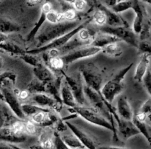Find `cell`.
I'll use <instances>...</instances> for the list:
<instances>
[{
    "label": "cell",
    "mask_w": 151,
    "mask_h": 149,
    "mask_svg": "<svg viewBox=\"0 0 151 149\" xmlns=\"http://www.w3.org/2000/svg\"><path fill=\"white\" fill-rule=\"evenodd\" d=\"M20 148L18 146L13 145V143L8 142L1 141L0 142V149H19Z\"/></svg>",
    "instance_id": "43"
},
{
    "label": "cell",
    "mask_w": 151,
    "mask_h": 149,
    "mask_svg": "<svg viewBox=\"0 0 151 149\" xmlns=\"http://www.w3.org/2000/svg\"><path fill=\"white\" fill-rule=\"evenodd\" d=\"M35 124L32 121H27L25 122V133L28 134H35L36 132V127Z\"/></svg>",
    "instance_id": "42"
},
{
    "label": "cell",
    "mask_w": 151,
    "mask_h": 149,
    "mask_svg": "<svg viewBox=\"0 0 151 149\" xmlns=\"http://www.w3.org/2000/svg\"><path fill=\"white\" fill-rule=\"evenodd\" d=\"M132 121L134 122V123L135 124L136 126L137 127V128L139 130L140 133L145 137L146 140H147L149 143H151V136L150 133H149L148 130H147L145 122V121H141L139 120V119H137L135 117V115H134V117H133Z\"/></svg>",
    "instance_id": "29"
},
{
    "label": "cell",
    "mask_w": 151,
    "mask_h": 149,
    "mask_svg": "<svg viewBox=\"0 0 151 149\" xmlns=\"http://www.w3.org/2000/svg\"><path fill=\"white\" fill-rule=\"evenodd\" d=\"M83 89L87 102L91 105L92 108L100 112L105 117L107 118L113 125H114V118L108 107L109 103H108L105 100L102 94L96 91L86 84L84 85Z\"/></svg>",
    "instance_id": "4"
},
{
    "label": "cell",
    "mask_w": 151,
    "mask_h": 149,
    "mask_svg": "<svg viewBox=\"0 0 151 149\" xmlns=\"http://www.w3.org/2000/svg\"><path fill=\"white\" fill-rule=\"evenodd\" d=\"M53 145L55 148L57 149H68V146L62 139V137L58 132H55L52 137Z\"/></svg>",
    "instance_id": "35"
},
{
    "label": "cell",
    "mask_w": 151,
    "mask_h": 149,
    "mask_svg": "<svg viewBox=\"0 0 151 149\" xmlns=\"http://www.w3.org/2000/svg\"><path fill=\"white\" fill-rule=\"evenodd\" d=\"M124 1V0H117V1Z\"/></svg>",
    "instance_id": "55"
},
{
    "label": "cell",
    "mask_w": 151,
    "mask_h": 149,
    "mask_svg": "<svg viewBox=\"0 0 151 149\" xmlns=\"http://www.w3.org/2000/svg\"><path fill=\"white\" fill-rule=\"evenodd\" d=\"M88 4V6H92V5H95V3H94V0H84Z\"/></svg>",
    "instance_id": "50"
},
{
    "label": "cell",
    "mask_w": 151,
    "mask_h": 149,
    "mask_svg": "<svg viewBox=\"0 0 151 149\" xmlns=\"http://www.w3.org/2000/svg\"><path fill=\"white\" fill-rule=\"evenodd\" d=\"M133 7V0H124V1H117L115 5L111 7L113 11L117 13H123L129 9H132Z\"/></svg>",
    "instance_id": "31"
},
{
    "label": "cell",
    "mask_w": 151,
    "mask_h": 149,
    "mask_svg": "<svg viewBox=\"0 0 151 149\" xmlns=\"http://www.w3.org/2000/svg\"><path fill=\"white\" fill-rule=\"evenodd\" d=\"M102 1V4H104L105 6L108 7H112L114 5L116 4L117 2V0H101Z\"/></svg>",
    "instance_id": "46"
},
{
    "label": "cell",
    "mask_w": 151,
    "mask_h": 149,
    "mask_svg": "<svg viewBox=\"0 0 151 149\" xmlns=\"http://www.w3.org/2000/svg\"><path fill=\"white\" fill-rule=\"evenodd\" d=\"M0 49H1L4 51L7 52V53L18 55H21L25 53L24 50L21 48L19 45L7 41L0 44Z\"/></svg>",
    "instance_id": "27"
},
{
    "label": "cell",
    "mask_w": 151,
    "mask_h": 149,
    "mask_svg": "<svg viewBox=\"0 0 151 149\" xmlns=\"http://www.w3.org/2000/svg\"><path fill=\"white\" fill-rule=\"evenodd\" d=\"M60 97H61L63 104L70 108L78 106V103L75 100L73 92L65 80L62 81L61 86H60Z\"/></svg>",
    "instance_id": "21"
},
{
    "label": "cell",
    "mask_w": 151,
    "mask_h": 149,
    "mask_svg": "<svg viewBox=\"0 0 151 149\" xmlns=\"http://www.w3.org/2000/svg\"><path fill=\"white\" fill-rule=\"evenodd\" d=\"M65 21L64 16H63V13H58V12L54 11L52 10L50 11L47 14V22L51 24H55L58 23V22H62V21Z\"/></svg>",
    "instance_id": "34"
},
{
    "label": "cell",
    "mask_w": 151,
    "mask_h": 149,
    "mask_svg": "<svg viewBox=\"0 0 151 149\" xmlns=\"http://www.w3.org/2000/svg\"><path fill=\"white\" fill-rule=\"evenodd\" d=\"M114 118L116 121L118 131L122 134V137L126 140L130 137L141 134L139 130L137 128V127L136 126L132 120L123 119V118L120 117L118 114L114 115Z\"/></svg>",
    "instance_id": "11"
},
{
    "label": "cell",
    "mask_w": 151,
    "mask_h": 149,
    "mask_svg": "<svg viewBox=\"0 0 151 149\" xmlns=\"http://www.w3.org/2000/svg\"><path fill=\"white\" fill-rule=\"evenodd\" d=\"M47 61L48 63L49 67L55 72H61L65 66V63L62 58L61 55L52 56V57L49 56V58L46 60V62Z\"/></svg>",
    "instance_id": "25"
},
{
    "label": "cell",
    "mask_w": 151,
    "mask_h": 149,
    "mask_svg": "<svg viewBox=\"0 0 151 149\" xmlns=\"http://www.w3.org/2000/svg\"><path fill=\"white\" fill-rule=\"evenodd\" d=\"M94 3H95L96 5H97V0H94Z\"/></svg>",
    "instance_id": "54"
},
{
    "label": "cell",
    "mask_w": 151,
    "mask_h": 149,
    "mask_svg": "<svg viewBox=\"0 0 151 149\" xmlns=\"http://www.w3.org/2000/svg\"><path fill=\"white\" fill-rule=\"evenodd\" d=\"M2 66H3V59H2V58L0 56V69H1Z\"/></svg>",
    "instance_id": "52"
},
{
    "label": "cell",
    "mask_w": 151,
    "mask_h": 149,
    "mask_svg": "<svg viewBox=\"0 0 151 149\" xmlns=\"http://www.w3.org/2000/svg\"><path fill=\"white\" fill-rule=\"evenodd\" d=\"M100 32H106L114 35L119 38L120 41H125L127 44L137 48L139 45V41L137 35L133 30H131L128 27L117 26L111 27L109 25H103L100 27Z\"/></svg>",
    "instance_id": "6"
},
{
    "label": "cell",
    "mask_w": 151,
    "mask_h": 149,
    "mask_svg": "<svg viewBox=\"0 0 151 149\" xmlns=\"http://www.w3.org/2000/svg\"><path fill=\"white\" fill-rule=\"evenodd\" d=\"M58 1H63V0H58Z\"/></svg>",
    "instance_id": "56"
},
{
    "label": "cell",
    "mask_w": 151,
    "mask_h": 149,
    "mask_svg": "<svg viewBox=\"0 0 151 149\" xmlns=\"http://www.w3.org/2000/svg\"><path fill=\"white\" fill-rule=\"evenodd\" d=\"M100 34H97L94 36L92 42L90 45L95 46V47H100V48H104L106 46L111 44L114 42H119L121 41L118 38H116L114 35H112L111 34L106 33V32H100Z\"/></svg>",
    "instance_id": "22"
},
{
    "label": "cell",
    "mask_w": 151,
    "mask_h": 149,
    "mask_svg": "<svg viewBox=\"0 0 151 149\" xmlns=\"http://www.w3.org/2000/svg\"><path fill=\"white\" fill-rule=\"evenodd\" d=\"M41 140V145L43 148H54L52 139L51 140L47 136L42 135Z\"/></svg>",
    "instance_id": "40"
},
{
    "label": "cell",
    "mask_w": 151,
    "mask_h": 149,
    "mask_svg": "<svg viewBox=\"0 0 151 149\" xmlns=\"http://www.w3.org/2000/svg\"><path fill=\"white\" fill-rule=\"evenodd\" d=\"M91 20H92L91 19H87V20L83 22L81 24L78 25V26L77 27H75V29H73L72 30H71L70 32L66 33L65 35H62V36L53 40L52 41L45 44V45L42 46V47H35V48L32 49V50H27V51H25V53H29V54L38 55L40 54V53H46L47 51H49V50H52V49L60 48L61 47L64 46L66 43L69 42V41H70L71 38H72V37L75 36L76 34H78V32H79L81 29H83V27H86L87 26V24H88Z\"/></svg>",
    "instance_id": "5"
},
{
    "label": "cell",
    "mask_w": 151,
    "mask_h": 149,
    "mask_svg": "<svg viewBox=\"0 0 151 149\" xmlns=\"http://www.w3.org/2000/svg\"><path fill=\"white\" fill-rule=\"evenodd\" d=\"M27 89L30 92V94L46 93V83L35 77V78L32 79L31 82L28 84Z\"/></svg>",
    "instance_id": "26"
},
{
    "label": "cell",
    "mask_w": 151,
    "mask_h": 149,
    "mask_svg": "<svg viewBox=\"0 0 151 149\" xmlns=\"http://www.w3.org/2000/svg\"><path fill=\"white\" fill-rule=\"evenodd\" d=\"M32 103L44 108H50L59 112L63 103H59L54 97L45 93H35L31 97Z\"/></svg>",
    "instance_id": "12"
},
{
    "label": "cell",
    "mask_w": 151,
    "mask_h": 149,
    "mask_svg": "<svg viewBox=\"0 0 151 149\" xmlns=\"http://www.w3.org/2000/svg\"><path fill=\"white\" fill-rule=\"evenodd\" d=\"M93 22L98 25L99 27L103 26V25L106 24V16L104 12L100 9L97 8L96 11L94 13L93 17L91 19Z\"/></svg>",
    "instance_id": "32"
},
{
    "label": "cell",
    "mask_w": 151,
    "mask_h": 149,
    "mask_svg": "<svg viewBox=\"0 0 151 149\" xmlns=\"http://www.w3.org/2000/svg\"><path fill=\"white\" fill-rule=\"evenodd\" d=\"M0 89L2 91L3 94H4V101L8 105L12 112L20 119H23V120L25 119L27 116L22 111V104L19 102V97L15 93L14 90L10 89L7 85L1 86Z\"/></svg>",
    "instance_id": "10"
},
{
    "label": "cell",
    "mask_w": 151,
    "mask_h": 149,
    "mask_svg": "<svg viewBox=\"0 0 151 149\" xmlns=\"http://www.w3.org/2000/svg\"><path fill=\"white\" fill-rule=\"evenodd\" d=\"M7 38H8V37H7V34L0 32V44L7 41Z\"/></svg>",
    "instance_id": "49"
},
{
    "label": "cell",
    "mask_w": 151,
    "mask_h": 149,
    "mask_svg": "<svg viewBox=\"0 0 151 149\" xmlns=\"http://www.w3.org/2000/svg\"><path fill=\"white\" fill-rule=\"evenodd\" d=\"M150 64H151V55H150Z\"/></svg>",
    "instance_id": "57"
},
{
    "label": "cell",
    "mask_w": 151,
    "mask_h": 149,
    "mask_svg": "<svg viewBox=\"0 0 151 149\" xmlns=\"http://www.w3.org/2000/svg\"><path fill=\"white\" fill-rule=\"evenodd\" d=\"M102 51H103V48L92 45H87L81 48L79 47L66 54L62 55L61 57L64 61L65 65H67L81 59L92 57Z\"/></svg>",
    "instance_id": "8"
},
{
    "label": "cell",
    "mask_w": 151,
    "mask_h": 149,
    "mask_svg": "<svg viewBox=\"0 0 151 149\" xmlns=\"http://www.w3.org/2000/svg\"><path fill=\"white\" fill-rule=\"evenodd\" d=\"M142 1H145V2H147V3H148V4H151V0H142Z\"/></svg>",
    "instance_id": "53"
},
{
    "label": "cell",
    "mask_w": 151,
    "mask_h": 149,
    "mask_svg": "<svg viewBox=\"0 0 151 149\" xmlns=\"http://www.w3.org/2000/svg\"><path fill=\"white\" fill-rule=\"evenodd\" d=\"M142 82L144 83L146 91L151 96V70L150 69L147 70V73L145 75Z\"/></svg>",
    "instance_id": "38"
},
{
    "label": "cell",
    "mask_w": 151,
    "mask_h": 149,
    "mask_svg": "<svg viewBox=\"0 0 151 149\" xmlns=\"http://www.w3.org/2000/svg\"><path fill=\"white\" fill-rule=\"evenodd\" d=\"M10 128L17 134H24L25 123L23 121H15L10 125Z\"/></svg>",
    "instance_id": "37"
},
{
    "label": "cell",
    "mask_w": 151,
    "mask_h": 149,
    "mask_svg": "<svg viewBox=\"0 0 151 149\" xmlns=\"http://www.w3.org/2000/svg\"><path fill=\"white\" fill-rule=\"evenodd\" d=\"M20 26L13 21L6 18L0 17V32L5 34L19 32Z\"/></svg>",
    "instance_id": "23"
},
{
    "label": "cell",
    "mask_w": 151,
    "mask_h": 149,
    "mask_svg": "<svg viewBox=\"0 0 151 149\" xmlns=\"http://www.w3.org/2000/svg\"><path fill=\"white\" fill-rule=\"evenodd\" d=\"M33 73L35 78L46 84L56 79L55 78L52 70L49 66L42 63L33 68Z\"/></svg>",
    "instance_id": "20"
},
{
    "label": "cell",
    "mask_w": 151,
    "mask_h": 149,
    "mask_svg": "<svg viewBox=\"0 0 151 149\" xmlns=\"http://www.w3.org/2000/svg\"><path fill=\"white\" fill-rule=\"evenodd\" d=\"M0 109H1V106H0Z\"/></svg>",
    "instance_id": "58"
},
{
    "label": "cell",
    "mask_w": 151,
    "mask_h": 149,
    "mask_svg": "<svg viewBox=\"0 0 151 149\" xmlns=\"http://www.w3.org/2000/svg\"><path fill=\"white\" fill-rule=\"evenodd\" d=\"M97 8L100 9L105 13L106 16V25L111 27L125 26L129 27V24L123 18L119 15V13L113 11L110 7H108L103 4H97Z\"/></svg>",
    "instance_id": "13"
},
{
    "label": "cell",
    "mask_w": 151,
    "mask_h": 149,
    "mask_svg": "<svg viewBox=\"0 0 151 149\" xmlns=\"http://www.w3.org/2000/svg\"><path fill=\"white\" fill-rule=\"evenodd\" d=\"M67 125L68 128L78 137L80 140V141L84 145V146L86 147V148L88 149H94L96 148L95 144H94V141L92 140V139L88 135V134H86L85 132L82 131V130L80 129L78 127H77L76 125L72 124V122H70L69 121H66L65 122Z\"/></svg>",
    "instance_id": "17"
},
{
    "label": "cell",
    "mask_w": 151,
    "mask_h": 149,
    "mask_svg": "<svg viewBox=\"0 0 151 149\" xmlns=\"http://www.w3.org/2000/svg\"><path fill=\"white\" fill-rule=\"evenodd\" d=\"M150 64V55L142 54L140 60L134 72V79L137 82H142L143 81L145 75L149 69V65Z\"/></svg>",
    "instance_id": "18"
},
{
    "label": "cell",
    "mask_w": 151,
    "mask_h": 149,
    "mask_svg": "<svg viewBox=\"0 0 151 149\" xmlns=\"http://www.w3.org/2000/svg\"><path fill=\"white\" fill-rule=\"evenodd\" d=\"M134 63H131L126 67L121 69L112 79L108 81L103 86L101 89V94L105 100L109 103H113L114 100L124 90V83L126 74L131 70Z\"/></svg>",
    "instance_id": "3"
},
{
    "label": "cell",
    "mask_w": 151,
    "mask_h": 149,
    "mask_svg": "<svg viewBox=\"0 0 151 149\" xmlns=\"http://www.w3.org/2000/svg\"><path fill=\"white\" fill-rule=\"evenodd\" d=\"M5 116L3 114V112H1V109H0V130L4 127V123H5Z\"/></svg>",
    "instance_id": "47"
},
{
    "label": "cell",
    "mask_w": 151,
    "mask_h": 149,
    "mask_svg": "<svg viewBox=\"0 0 151 149\" xmlns=\"http://www.w3.org/2000/svg\"><path fill=\"white\" fill-rule=\"evenodd\" d=\"M44 0H27L29 5H36V4H40Z\"/></svg>",
    "instance_id": "48"
},
{
    "label": "cell",
    "mask_w": 151,
    "mask_h": 149,
    "mask_svg": "<svg viewBox=\"0 0 151 149\" xmlns=\"http://www.w3.org/2000/svg\"><path fill=\"white\" fill-rule=\"evenodd\" d=\"M61 73L63 74L65 81H66L72 91L73 92L78 105L85 106L87 103V100L86 98L85 94H84V85L83 84V77L81 75V73L78 74L76 76L68 75L63 70L61 71Z\"/></svg>",
    "instance_id": "9"
},
{
    "label": "cell",
    "mask_w": 151,
    "mask_h": 149,
    "mask_svg": "<svg viewBox=\"0 0 151 149\" xmlns=\"http://www.w3.org/2000/svg\"><path fill=\"white\" fill-rule=\"evenodd\" d=\"M22 111L24 113L26 116H32L36 112H39V111H49L48 109L47 108L41 107V106L35 105L34 103H30V104H27V103H24V104H22Z\"/></svg>",
    "instance_id": "30"
},
{
    "label": "cell",
    "mask_w": 151,
    "mask_h": 149,
    "mask_svg": "<svg viewBox=\"0 0 151 149\" xmlns=\"http://www.w3.org/2000/svg\"><path fill=\"white\" fill-rule=\"evenodd\" d=\"M27 140L24 134H17L10 127L2 128L0 130V141H5L8 143L17 144L24 143Z\"/></svg>",
    "instance_id": "16"
},
{
    "label": "cell",
    "mask_w": 151,
    "mask_h": 149,
    "mask_svg": "<svg viewBox=\"0 0 151 149\" xmlns=\"http://www.w3.org/2000/svg\"><path fill=\"white\" fill-rule=\"evenodd\" d=\"M1 100H4V94H3L2 91H1V89H0V101H1Z\"/></svg>",
    "instance_id": "51"
},
{
    "label": "cell",
    "mask_w": 151,
    "mask_h": 149,
    "mask_svg": "<svg viewBox=\"0 0 151 149\" xmlns=\"http://www.w3.org/2000/svg\"><path fill=\"white\" fill-rule=\"evenodd\" d=\"M132 9L136 13V17L133 24V30L138 35L141 32L145 18L147 13L144 5H142L139 0H133Z\"/></svg>",
    "instance_id": "14"
},
{
    "label": "cell",
    "mask_w": 151,
    "mask_h": 149,
    "mask_svg": "<svg viewBox=\"0 0 151 149\" xmlns=\"http://www.w3.org/2000/svg\"><path fill=\"white\" fill-rule=\"evenodd\" d=\"M81 73L85 83L97 92L101 94L103 87V77L100 71L93 64H88L81 67Z\"/></svg>",
    "instance_id": "7"
},
{
    "label": "cell",
    "mask_w": 151,
    "mask_h": 149,
    "mask_svg": "<svg viewBox=\"0 0 151 149\" xmlns=\"http://www.w3.org/2000/svg\"><path fill=\"white\" fill-rule=\"evenodd\" d=\"M52 9V6L51 3L49 2V1H45V2L42 4V6H41V15H40L39 19H38L37 23L35 24V26L33 27V28L31 30V31L29 32L27 36V41H32V40L35 38V36L37 35V33L39 32L40 29H41V27L43 26L44 22L47 21V14H48L49 12L51 11Z\"/></svg>",
    "instance_id": "15"
},
{
    "label": "cell",
    "mask_w": 151,
    "mask_h": 149,
    "mask_svg": "<svg viewBox=\"0 0 151 149\" xmlns=\"http://www.w3.org/2000/svg\"><path fill=\"white\" fill-rule=\"evenodd\" d=\"M77 10L75 8H68L63 12L64 19L66 21L76 20Z\"/></svg>",
    "instance_id": "39"
},
{
    "label": "cell",
    "mask_w": 151,
    "mask_h": 149,
    "mask_svg": "<svg viewBox=\"0 0 151 149\" xmlns=\"http://www.w3.org/2000/svg\"><path fill=\"white\" fill-rule=\"evenodd\" d=\"M102 52H103L105 54L108 55L118 57L122 55V50L120 46L118 44V42H114L106 46L104 48H103Z\"/></svg>",
    "instance_id": "28"
},
{
    "label": "cell",
    "mask_w": 151,
    "mask_h": 149,
    "mask_svg": "<svg viewBox=\"0 0 151 149\" xmlns=\"http://www.w3.org/2000/svg\"><path fill=\"white\" fill-rule=\"evenodd\" d=\"M72 5L77 11H83L86 8L88 4L84 0H75Z\"/></svg>",
    "instance_id": "41"
},
{
    "label": "cell",
    "mask_w": 151,
    "mask_h": 149,
    "mask_svg": "<svg viewBox=\"0 0 151 149\" xmlns=\"http://www.w3.org/2000/svg\"><path fill=\"white\" fill-rule=\"evenodd\" d=\"M69 112L73 114H76L79 115L82 118H83L87 122L91 124L97 125V126L103 127L106 129L113 132L114 140H118L117 137V128L115 127V125H113L109 119L105 117L103 114L97 112L94 108L86 107L85 106H78L69 109Z\"/></svg>",
    "instance_id": "2"
},
{
    "label": "cell",
    "mask_w": 151,
    "mask_h": 149,
    "mask_svg": "<svg viewBox=\"0 0 151 149\" xmlns=\"http://www.w3.org/2000/svg\"><path fill=\"white\" fill-rule=\"evenodd\" d=\"M61 137L69 148H86L84 145L73 133L64 134Z\"/></svg>",
    "instance_id": "24"
},
{
    "label": "cell",
    "mask_w": 151,
    "mask_h": 149,
    "mask_svg": "<svg viewBox=\"0 0 151 149\" xmlns=\"http://www.w3.org/2000/svg\"><path fill=\"white\" fill-rule=\"evenodd\" d=\"M139 53L142 54L151 55V43L147 41V40H142L139 42L138 47Z\"/></svg>",
    "instance_id": "36"
},
{
    "label": "cell",
    "mask_w": 151,
    "mask_h": 149,
    "mask_svg": "<svg viewBox=\"0 0 151 149\" xmlns=\"http://www.w3.org/2000/svg\"><path fill=\"white\" fill-rule=\"evenodd\" d=\"M140 111L145 112V113H146L147 114H150L151 112V103L149 101H147L146 103H145L144 104H143V106H142L141 110Z\"/></svg>",
    "instance_id": "45"
},
{
    "label": "cell",
    "mask_w": 151,
    "mask_h": 149,
    "mask_svg": "<svg viewBox=\"0 0 151 149\" xmlns=\"http://www.w3.org/2000/svg\"><path fill=\"white\" fill-rule=\"evenodd\" d=\"M116 112L120 117L125 119L132 120L134 117L131 106L128 99L124 96H121L118 98L116 102Z\"/></svg>",
    "instance_id": "19"
},
{
    "label": "cell",
    "mask_w": 151,
    "mask_h": 149,
    "mask_svg": "<svg viewBox=\"0 0 151 149\" xmlns=\"http://www.w3.org/2000/svg\"><path fill=\"white\" fill-rule=\"evenodd\" d=\"M29 94H30V92H29L27 89L22 90V91H19V94H18V97H19V100H24L29 97Z\"/></svg>",
    "instance_id": "44"
},
{
    "label": "cell",
    "mask_w": 151,
    "mask_h": 149,
    "mask_svg": "<svg viewBox=\"0 0 151 149\" xmlns=\"http://www.w3.org/2000/svg\"><path fill=\"white\" fill-rule=\"evenodd\" d=\"M82 22L77 19L74 21L65 20V22L62 21L58 23H50V24H47L37 35L36 47H42L53 40L65 35L77 27Z\"/></svg>",
    "instance_id": "1"
},
{
    "label": "cell",
    "mask_w": 151,
    "mask_h": 149,
    "mask_svg": "<svg viewBox=\"0 0 151 149\" xmlns=\"http://www.w3.org/2000/svg\"><path fill=\"white\" fill-rule=\"evenodd\" d=\"M19 58L21 59H22L24 62H26L27 63L29 64L30 66H33V67L38 66V65H40L41 63V61L35 57V55L33 54H29V53H25L24 54L19 55Z\"/></svg>",
    "instance_id": "33"
}]
</instances>
